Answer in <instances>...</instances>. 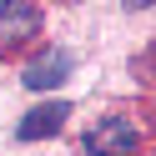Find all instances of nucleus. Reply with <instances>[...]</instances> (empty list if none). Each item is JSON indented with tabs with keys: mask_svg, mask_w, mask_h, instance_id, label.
<instances>
[{
	"mask_svg": "<svg viewBox=\"0 0 156 156\" xmlns=\"http://www.w3.org/2000/svg\"><path fill=\"white\" fill-rule=\"evenodd\" d=\"M35 35H41V10L30 0H5L0 5V51H20Z\"/></svg>",
	"mask_w": 156,
	"mask_h": 156,
	"instance_id": "obj_2",
	"label": "nucleus"
},
{
	"mask_svg": "<svg viewBox=\"0 0 156 156\" xmlns=\"http://www.w3.org/2000/svg\"><path fill=\"white\" fill-rule=\"evenodd\" d=\"M66 76H71V51H61V45H51L45 55H35V61L25 66V86H30V91H51Z\"/></svg>",
	"mask_w": 156,
	"mask_h": 156,
	"instance_id": "obj_4",
	"label": "nucleus"
},
{
	"mask_svg": "<svg viewBox=\"0 0 156 156\" xmlns=\"http://www.w3.org/2000/svg\"><path fill=\"white\" fill-rule=\"evenodd\" d=\"M61 5H76V0H61Z\"/></svg>",
	"mask_w": 156,
	"mask_h": 156,
	"instance_id": "obj_6",
	"label": "nucleus"
},
{
	"mask_svg": "<svg viewBox=\"0 0 156 156\" xmlns=\"http://www.w3.org/2000/svg\"><path fill=\"white\" fill-rule=\"evenodd\" d=\"M66 116H71V106H66V101H41V106H30V111L20 116L15 136H20V141H41V136H55V131L66 126Z\"/></svg>",
	"mask_w": 156,
	"mask_h": 156,
	"instance_id": "obj_3",
	"label": "nucleus"
},
{
	"mask_svg": "<svg viewBox=\"0 0 156 156\" xmlns=\"http://www.w3.org/2000/svg\"><path fill=\"white\" fill-rule=\"evenodd\" d=\"M81 151H91V156H131L136 151V126L126 116H101V121L86 126Z\"/></svg>",
	"mask_w": 156,
	"mask_h": 156,
	"instance_id": "obj_1",
	"label": "nucleus"
},
{
	"mask_svg": "<svg viewBox=\"0 0 156 156\" xmlns=\"http://www.w3.org/2000/svg\"><path fill=\"white\" fill-rule=\"evenodd\" d=\"M126 10H146V5H156V0H121Z\"/></svg>",
	"mask_w": 156,
	"mask_h": 156,
	"instance_id": "obj_5",
	"label": "nucleus"
}]
</instances>
